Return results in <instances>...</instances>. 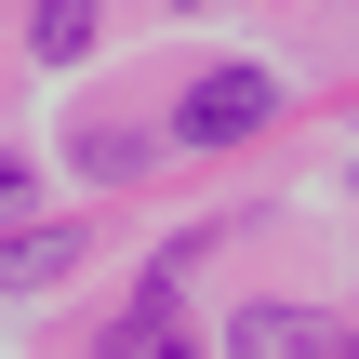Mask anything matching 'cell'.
Segmentation results:
<instances>
[{
  "label": "cell",
  "instance_id": "cell-1",
  "mask_svg": "<svg viewBox=\"0 0 359 359\" xmlns=\"http://www.w3.org/2000/svg\"><path fill=\"white\" fill-rule=\"evenodd\" d=\"M266 107H280V80H266V67H213V80H187V133H200V147H240Z\"/></svg>",
  "mask_w": 359,
  "mask_h": 359
},
{
  "label": "cell",
  "instance_id": "cell-2",
  "mask_svg": "<svg viewBox=\"0 0 359 359\" xmlns=\"http://www.w3.org/2000/svg\"><path fill=\"white\" fill-rule=\"evenodd\" d=\"M346 333L320 320V306H240V333H226V359H333Z\"/></svg>",
  "mask_w": 359,
  "mask_h": 359
},
{
  "label": "cell",
  "instance_id": "cell-3",
  "mask_svg": "<svg viewBox=\"0 0 359 359\" xmlns=\"http://www.w3.org/2000/svg\"><path fill=\"white\" fill-rule=\"evenodd\" d=\"M107 359H200V333H187V306H173V280H147V306H120V333H107Z\"/></svg>",
  "mask_w": 359,
  "mask_h": 359
},
{
  "label": "cell",
  "instance_id": "cell-4",
  "mask_svg": "<svg viewBox=\"0 0 359 359\" xmlns=\"http://www.w3.org/2000/svg\"><path fill=\"white\" fill-rule=\"evenodd\" d=\"M67 266H80V226H27V240L0 253V280H13V293H53Z\"/></svg>",
  "mask_w": 359,
  "mask_h": 359
},
{
  "label": "cell",
  "instance_id": "cell-5",
  "mask_svg": "<svg viewBox=\"0 0 359 359\" xmlns=\"http://www.w3.org/2000/svg\"><path fill=\"white\" fill-rule=\"evenodd\" d=\"M27 53L40 67H80L93 53V0H27Z\"/></svg>",
  "mask_w": 359,
  "mask_h": 359
},
{
  "label": "cell",
  "instance_id": "cell-6",
  "mask_svg": "<svg viewBox=\"0 0 359 359\" xmlns=\"http://www.w3.org/2000/svg\"><path fill=\"white\" fill-rule=\"evenodd\" d=\"M27 200H40V173H27V160H0V226H13Z\"/></svg>",
  "mask_w": 359,
  "mask_h": 359
}]
</instances>
